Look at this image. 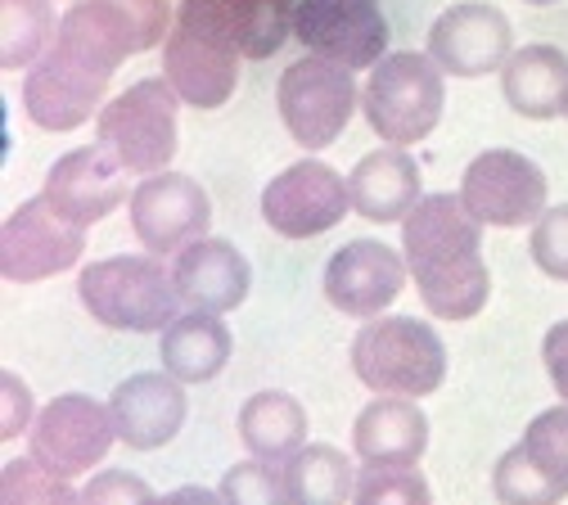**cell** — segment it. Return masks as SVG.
<instances>
[{
    "label": "cell",
    "mask_w": 568,
    "mask_h": 505,
    "mask_svg": "<svg viewBox=\"0 0 568 505\" xmlns=\"http://www.w3.org/2000/svg\"><path fill=\"white\" fill-rule=\"evenodd\" d=\"M402 253L424 307L438 321H469L487 307L483 226L465 212L460 194H424L402 222Z\"/></svg>",
    "instance_id": "cell-1"
},
{
    "label": "cell",
    "mask_w": 568,
    "mask_h": 505,
    "mask_svg": "<svg viewBox=\"0 0 568 505\" xmlns=\"http://www.w3.org/2000/svg\"><path fill=\"white\" fill-rule=\"evenodd\" d=\"M240 46L226 0H181L172 37L163 41V78L194 109H222L240 87Z\"/></svg>",
    "instance_id": "cell-2"
},
{
    "label": "cell",
    "mask_w": 568,
    "mask_h": 505,
    "mask_svg": "<svg viewBox=\"0 0 568 505\" xmlns=\"http://www.w3.org/2000/svg\"><path fill=\"white\" fill-rule=\"evenodd\" d=\"M168 37H172L168 0H78L59 19L54 50L113 78L131 54H145Z\"/></svg>",
    "instance_id": "cell-3"
},
{
    "label": "cell",
    "mask_w": 568,
    "mask_h": 505,
    "mask_svg": "<svg viewBox=\"0 0 568 505\" xmlns=\"http://www.w3.org/2000/svg\"><path fill=\"white\" fill-rule=\"evenodd\" d=\"M352 371L379 397H429L447 380V347L415 316H375L352 339Z\"/></svg>",
    "instance_id": "cell-4"
},
{
    "label": "cell",
    "mask_w": 568,
    "mask_h": 505,
    "mask_svg": "<svg viewBox=\"0 0 568 505\" xmlns=\"http://www.w3.org/2000/svg\"><path fill=\"white\" fill-rule=\"evenodd\" d=\"M362 109L371 131L393 144V150H406V144H419L447 109V87H443V68L419 54V50H397L384 54L362 91Z\"/></svg>",
    "instance_id": "cell-5"
},
{
    "label": "cell",
    "mask_w": 568,
    "mask_h": 505,
    "mask_svg": "<svg viewBox=\"0 0 568 505\" xmlns=\"http://www.w3.org/2000/svg\"><path fill=\"white\" fill-rule=\"evenodd\" d=\"M78 299L100 325L131 330V334H163L181 307L176 280L159 257L91 262L78 275Z\"/></svg>",
    "instance_id": "cell-6"
},
{
    "label": "cell",
    "mask_w": 568,
    "mask_h": 505,
    "mask_svg": "<svg viewBox=\"0 0 568 505\" xmlns=\"http://www.w3.org/2000/svg\"><path fill=\"white\" fill-rule=\"evenodd\" d=\"M176 91L168 78H145L113 95L95 118V144L126 172L154 176L176 159Z\"/></svg>",
    "instance_id": "cell-7"
},
{
    "label": "cell",
    "mask_w": 568,
    "mask_h": 505,
    "mask_svg": "<svg viewBox=\"0 0 568 505\" xmlns=\"http://www.w3.org/2000/svg\"><path fill=\"white\" fill-rule=\"evenodd\" d=\"M275 104L303 150H325L347 131L352 113L362 104V91L352 82V68L329 63L321 54H303L280 72Z\"/></svg>",
    "instance_id": "cell-8"
},
{
    "label": "cell",
    "mask_w": 568,
    "mask_h": 505,
    "mask_svg": "<svg viewBox=\"0 0 568 505\" xmlns=\"http://www.w3.org/2000/svg\"><path fill=\"white\" fill-rule=\"evenodd\" d=\"M113 443H118V428L109 406H100L87 393H63L37 415L28 433V456L59 478H78V474H91Z\"/></svg>",
    "instance_id": "cell-9"
},
{
    "label": "cell",
    "mask_w": 568,
    "mask_h": 505,
    "mask_svg": "<svg viewBox=\"0 0 568 505\" xmlns=\"http://www.w3.org/2000/svg\"><path fill=\"white\" fill-rule=\"evenodd\" d=\"M491 492L501 505H559L568 496V406H550L524 428V443L496 461Z\"/></svg>",
    "instance_id": "cell-10"
},
{
    "label": "cell",
    "mask_w": 568,
    "mask_h": 505,
    "mask_svg": "<svg viewBox=\"0 0 568 505\" xmlns=\"http://www.w3.org/2000/svg\"><path fill=\"white\" fill-rule=\"evenodd\" d=\"M460 203L478 226H528L546 212V172L519 150H483L460 176Z\"/></svg>",
    "instance_id": "cell-11"
},
{
    "label": "cell",
    "mask_w": 568,
    "mask_h": 505,
    "mask_svg": "<svg viewBox=\"0 0 568 505\" xmlns=\"http://www.w3.org/2000/svg\"><path fill=\"white\" fill-rule=\"evenodd\" d=\"M347 208H352L347 181L321 159L284 168L262 190V222L284 240H316L334 231Z\"/></svg>",
    "instance_id": "cell-12"
},
{
    "label": "cell",
    "mask_w": 568,
    "mask_h": 505,
    "mask_svg": "<svg viewBox=\"0 0 568 505\" xmlns=\"http://www.w3.org/2000/svg\"><path fill=\"white\" fill-rule=\"evenodd\" d=\"M294 41L343 68H375L388 54V19L379 0H298Z\"/></svg>",
    "instance_id": "cell-13"
},
{
    "label": "cell",
    "mask_w": 568,
    "mask_h": 505,
    "mask_svg": "<svg viewBox=\"0 0 568 505\" xmlns=\"http://www.w3.org/2000/svg\"><path fill=\"white\" fill-rule=\"evenodd\" d=\"M87 253V231L68 226L45 203V194L19 203L0 226V275L10 284H37L68 266H78Z\"/></svg>",
    "instance_id": "cell-14"
},
{
    "label": "cell",
    "mask_w": 568,
    "mask_h": 505,
    "mask_svg": "<svg viewBox=\"0 0 568 505\" xmlns=\"http://www.w3.org/2000/svg\"><path fill=\"white\" fill-rule=\"evenodd\" d=\"M207 190L185 172H154L131 190V231L150 253H181L194 240H207Z\"/></svg>",
    "instance_id": "cell-15"
},
{
    "label": "cell",
    "mask_w": 568,
    "mask_h": 505,
    "mask_svg": "<svg viewBox=\"0 0 568 505\" xmlns=\"http://www.w3.org/2000/svg\"><path fill=\"white\" fill-rule=\"evenodd\" d=\"M510 54H515L510 19L496 6H487V0H460V6L443 10L438 23L429 28V59L452 78L501 72Z\"/></svg>",
    "instance_id": "cell-16"
},
{
    "label": "cell",
    "mask_w": 568,
    "mask_h": 505,
    "mask_svg": "<svg viewBox=\"0 0 568 505\" xmlns=\"http://www.w3.org/2000/svg\"><path fill=\"white\" fill-rule=\"evenodd\" d=\"M109 82L113 78L82 68L78 59H68L50 46L23 78V109L41 131H78L82 122L100 118Z\"/></svg>",
    "instance_id": "cell-17"
},
{
    "label": "cell",
    "mask_w": 568,
    "mask_h": 505,
    "mask_svg": "<svg viewBox=\"0 0 568 505\" xmlns=\"http://www.w3.org/2000/svg\"><path fill=\"white\" fill-rule=\"evenodd\" d=\"M406 289V257L379 240H352L325 262V299L357 321L384 316Z\"/></svg>",
    "instance_id": "cell-18"
},
{
    "label": "cell",
    "mask_w": 568,
    "mask_h": 505,
    "mask_svg": "<svg viewBox=\"0 0 568 505\" xmlns=\"http://www.w3.org/2000/svg\"><path fill=\"white\" fill-rule=\"evenodd\" d=\"M41 194L68 226L87 231V226L104 222V216L126 199V168L109 150H100V144H87V150L63 154L45 172Z\"/></svg>",
    "instance_id": "cell-19"
},
{
    "label": "cell",
    "mask_w": 568,
    "mask_h": 505,
    "mask_svg": "<svg viewBox=\"0 0 568 505\" xmlns=\"http://www.w3.org/2000/svg\"><path fill=\"white\" fill-rule=\"evenodd\" d=\"M109 415H113V428H118V443H126L131 452L168 447L185 424V388L168 371L131 375L113 388Z\"/></svg>",
    "instance_id": "cell-20"
},
{
    "label": "cell",
    "mask_w": 568,
    "mask_h": 505,
    "mask_svg": "<svg viewBox=\"0 0 568 505\" xmlns=\"http://www.w3.org/2000/svg\"><path fill=\"white\" fill-rule=\"evenodd\" d=\"M172 280L176 294L190 312H207V316H226L235 312L248 289H253V266L248 257L226 244V240H194L190 249L176 253L172 262Z\"/></svg>",
    "instance_id": "cell-21"
},
{
    "label": "cell",
    "mask_w": 568,
    "mask_h": 505,
    "mask_svg": "<svg viewBox=\"0 0 568 505\" xmlns=\"http://www.w3.org/2000/svg\"><path fill=\"white\" fill-rule=\"evenodd\" d=\"M352 447L366 465H419L429 447V415L415 397H375L352 424Z\"/></svg>",
    "instance_id": "cell-22"
},
{
    "label": "cell",
    "mask_w": 568,
    "mask_h": 505,
    "mask_svg": "<svg viewBox=\"0 0 568 505\" xmlns=\"http://www.w3.org/2000/svg\"><path fill=\"white\" fill-rule=\"evenodd\" d=\"M347 194H352V208L357 216L375 226H388V222H406V212L424 199L419 194V163L406 154V150H384L366 154L357 168L347 172Z\"/></svg>",
    "instance_id": "cell-23"
},
{
    "label": "cell",
    "mask_w": 568,
    "mask_h": 505,
    "mask_svg": "<svg viewBox=\"0 0 568 505\" xmlns=\"http://www.w3.org/2000/svg\"><path fill=\"white\" fill-rule=\"evenodd\" d=\"M501 91L519 118H532V122L559 118L568 100V54L559 46L515 50L510 63L501 68Z\"/></svg>",
    "instance_id": "cell-24"
},
{
    "label": "cell",
    "mask_w": 568,
    "mask_h": 505,
    "mask_svg": "<svg viewBox=\"0 0 568 505\" xmlns=\"http://www.w3.org/2000/svg\"><path fill=\"white\" fill-rule=\"evenodd\" d=\"M231 347H235V339L222 325V316L185 312L163 330L159 361H163V371L176 375L181 384H207V380H217L226 371Z\"/></svg>",
    "instance_id": "cell-25"
},
{
    "label": "cell",
    "mask_w": 568,
    "mask_h": 505,
    "mask_svg": "<svg viewBox=\"0 0 568 505\" xmlns=\"http://www.w3.org/2000/svg\"><path fill=\"white\" fill-rule=\"evenodd\" d=\"M240 438L257 461L284 465L298 447H307V411L298 397L280 393V388L253 393L240 406Z\"/></svg>",
    "instance_id": "cell-26"
},
{
    "label": "cell",
    "mask_w": 568,
    "mask_h": 505,
    "mask_svg": "<svg viewBox=\"0 0 568 505\" xmlns=\"http://www.w3.org/2000/svg\"><path fill=\"white\" fill-rule=\"evenodd\" d=\"M280 469L284 487H290V505H347L357 492V465L329 443L298 447Z\"/></svg>",
    "instance_id": "cell-27"
},
{
    "label": "cell",
    "mask_w": 568,
    "mask_h": 505,
    "mask_svg": "<svg viewBox=\"0 0 568 505\" xmlns=\"http://www.w3.org/2000/svg\"><path fill=\"white\" fill-rule=\"evenodd\" d=\"M298 0H226V19L244 59H271L294 37Z\"/></svg>",
    "instance_id": "cell-28"
},
{
    "label": "cell",
    "mask_w": 568,
    "mask_h": 505,
    "mask_svg": "<svg viewBox=\"0 0 568 505\" xmlns=\"http://www.w3.org/2000/svg\"><path fill=\"white\" fill-rule=\"evenodd\" d=\"M54 10L50 0H6L0 6V63L10 72L32 68L54 46Z\"/></svg>",
    "instance_id": "cell-29"
},
{
    "label": "cell",
    "mask_w": 568,
    "mask_h": 505,
    "mask_svg": "<svg viewBox=\"0 0 568 505\" xmlns=\"http://www.w3.org/2000/svg\"><path fill=\"white\" fill-rule=\"evenodd\" d=\"M0 505H82V492H73V478H59L28 456L0 465Z\"/></svg>",
    "instance_id": "cell-30"
},
{
    "label": "cell",
    "mask_w": 568,
    "mask_h": 505,
    "mask_svg": "<svg viewBox=\"0 0 568 505\" xmlns=\"http://www.w3.org/2000/svg\"><path fill=\"white\" fill-rule=\"evenodd\" d=\"M352 505H434V492L415 465H366L357 469Z\"/></svg>",
    "instance_id": "cell-31"
},
{
    "label": "cell",
    "mask_w": 568,
    "mask_h": 505,
    "mask_svg": "<svg viewBox=\"0 0 568 505\" xmlns=\"http://www.w3.org/2000/svg\"><path fill=\"white\" fill-rule=\"evenodd\" d=\"M222 501L226 505H290V487H284V469L266 461H240L222 474Z\"/></svg>",
    "instance_id": "cell-32"
},
{
    "label": "cell",
    "mask_w": 568,
    "mask_h": 505,
    "mask_svg": "<svg viewBox=\"0 0 568 505\" xmlns=\"http://www.w3.org/2000/svg\"><path fill=\"white\" fill-rule=\"evenodd\" d=\"M532 262L550 275V280H568V203L546 208L532 222V240H528Z\"/></svg>",
    "instance_id": "cell-33"
},
{
    "label": "cell",
    "mask_w": 568,
    "mask_h": 505,
    "mask_svg": "<svg viewBox=\"0 0 568 505\" xmlns=\"http://www.w3.org/2000/svg\"><path fill=\"white\" fill-rule=\"evenodd\" d=\"M150 483L126 469H100L82 487V505H150Z\"/></svg>",
    "instance_id": "cell-34"
},
{
    "label": "cell",
    "mask_w": 568,
    "mask_h": 505,
    "mask_svg": "<svg viewBox=\"0 0 568 505\" xmlns=\"http://www.w3.org/2000/svg\"><path fill=\"white\" fill-rule=\"evenodd\" d=\"M0 393H6V415H0V438H19V433H32V393H28V384L14 375V371H6L0 375Z\"/></svg>",
    "instance_id": "cell-35"
},
{
    "label": "cell",
    "mask_w": 568,
    "mask_h": 505,
    "mask_svg": "<svg viewBox=\"0 0 568 505\" xmlns=\"http://www.w3.org/2000/svg\"><path fill=\"white\" fill-rule=\"evenodd\" d=\"M541 361H546V375L559 393V402L568 406V321L550 325L546 339H541Z\"/></svg>",
    "instance_id": "cell-36"
},
{
    "label": "cell",
    "mask_w": 568,
    "mask_h": 505,
    "mask_svg": "<svg viewBox=\"0 0 568 505\" xmlns=\"http://www.w3.org/2000/svg\"><path fill=\"white\" fill-rule=\"evenodd\" d=\"M150 505H226L222 492H207V487H176L168 496H150Z\"/></svg>",
    "instance_id": "cell-37"
},
{
    "label": "cell",
    "mask_w": 568,
    "mask_h": 505,
    "mask_svg": "<svg viewBox=\"0 0 568 505\" xmlns=\"http://www.w3.org/2000/svg\"><path fill=\"white\" fill-rule=\"evenodd\" d=\"M528 6H559V0H528Z\"/></svg>",
    "instance_id": "cell-38"
},
{
    "label": "cell",
    "mask_w": 568,
    "mask_h": 505,
    "mask_svg": "<svg viewBox=\"0 0 568 505\" xmlns=\"http://www.w3.org/2000/svg\"><path fill=\"white\" fill-rule=\"evenodd\" d=\"M564 118H568V100H564Z\"/></svg>",
    "instance_id": "cell-39"
}]
</instances>
